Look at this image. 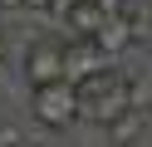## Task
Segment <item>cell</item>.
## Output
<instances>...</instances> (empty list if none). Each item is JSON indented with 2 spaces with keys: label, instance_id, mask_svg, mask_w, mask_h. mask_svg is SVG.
Returning a JSON list of instances; mask_svg holds the SVG:
<instances>
[{
  "label": "cell",
  "instance_id": "obj_5",
  "mask_svg": "<svg viewBox=\"0 0 152 147\" xmlns=\"http://www.w3.org/2000/svg\"><path fill=\"white\" fill-rule=\"evenodd\" d=\"M93 39H98V49H103V54H123V49L137 39V25H132L128 15H108V20L98 25V34H93Z\"/></svg>",
  "mask_w": 152,
  "mask_h": 147
},
{
  "label": "cell",
  "instance_id": "obj_2",
  "mask_svg": "<svg viewBox=\"0 0 152 147\" xmlns=\"http://www.w3.org/2000/svg\"><path fill=\"white\" fill-rule=\"evenodd\" d=\"M30 108H34V118H39L44 127L59 132V127H69L74 118H83V108H79V83H74V78H59V83L34 88Z\"/></svg>",
  "mask_w": 152,
  "mask_h": 147
},
{
  "label": "cell",
  "instance_id": "obj_1",
  "mask_svg": "<svg viewBox=\"0 0 152 147\" xmlns=\"http://www.w3.org/2000/svg\"><path fill=\"white\" fill-rule=\"evenodd\" d=\"M79 108H83L88 123L113 127L123 113H132V83H128V74L98 69L93 78H83V83H79Z\"/></svg>",
  "mask_w": 152,
  "mask_h": 147
},
{
  "label": "cell",
  "instance_id": "obj_10",
  "mask_svg": "<svg viewBox=\"0 0 152 147\" xmlns=\"http://www.w3.org/2000/svg\"><path fill=\"white\" fill-rule=\"evenodd\" d=\"M0 59H5V39H0Z\"/></svg>",
  "mask_w": 152,
  "mask_h": 147
},
{
  "label": "cell",
  "instance_id": "obj_9",
  "mask_svg": "<svg viewBox=\"0 0 152 147\" xmlns=\"http://www.w3.org/2000/svg\"><path fill=\"white\" fill-rule=\"evenodd\" d=\"M0 5H5V10H15V5H25V0H0Z\"/></svg>",
  "mask_w": 152,
  "mask_h": 147
},
{
  "label": "cell",
  "instance_id": "obj_8",
  "mask_svg": "<svg viewBox=\"0 0 152 147\" xmlns=\"http://www.w3.org/2000/svg\"><path fill=\"white\" fill-rule=\"evenodd\" d=\"M59 0H25V10H54Z\"/></svg>",
  "mask_w": 152,
  "mask_h": 147
},
{
  "label": "cell",
  "instance_id": "obj_7",
  "mask_svg": "<svg viewBox=\"0 0 152 147\" xmlns=\"http://www.w3.org/2000/svg\"><path fill=\"white\" fill-rule=\"evenodd\" d=\"M0 147H25V142H20V132H10V127H5V132H0Z\"/></svg>",
  "mask_w": 152,
  "mask_h": 147
},
{
  "label": "cell",
  "instance_id": "obj_4",
  "mask_svg": "<svg viewBox=\"0 0 152 147\" xmlns=\"http://www.w3.org/2000/svg\"><path fill=\"white\" fill-rule=\"evenodd\" d=\"M64 59H69V78H74V83H83V78H93L98 69H108L113 54H103L98 39H79V44L64 49Z\"/></svg>",
  "mask_w": 152,
  "mask_h": 147
},
{
  "label": "cell",
  "instance_id": "obj_3",
  "mask_svg": "<svg viewBox=\"0 0 152 147\" xmlns=\"http://www.w3.org/2000/svg\"><path fill=\"white\" fill-rule=\"evenodd\" d=\"M64 49H69V44H54V39H34V44L25 49V78H30V88H44V83L69 78Z\"/></svg>",
  "mask_w": 152,
  "mask_h": 147
},
{
  "label": "cell",
  "instance_id": "obj_6",
  "mask_svg": "<svg viewBox=\"0 0 152 147\" xmlns=\"http://www.w3.org/2000/svg\"><path fill=\"white\" fill-rule=\"evenodd\" d=\"M137 132H142V113H123L118 123L108 127V137H113V147H128V142H137Z\"/></svg>",
  "mask_w": 152,
  "mask_h": 147
}]
</instances>
